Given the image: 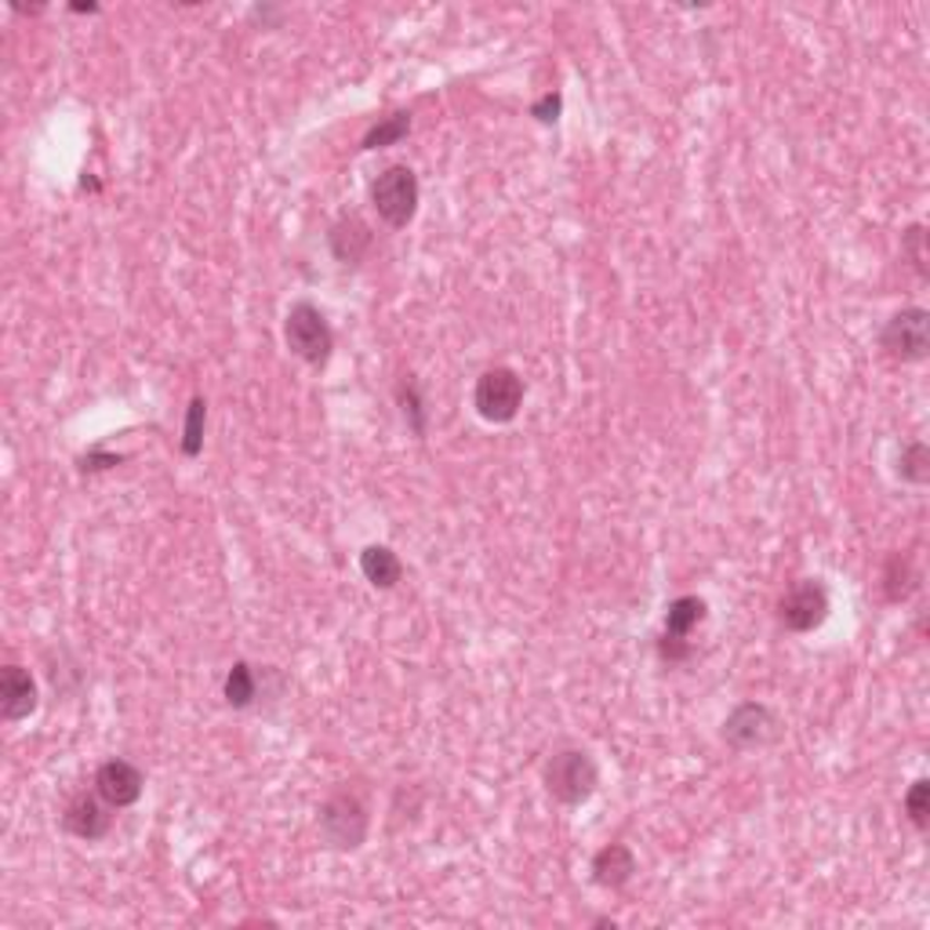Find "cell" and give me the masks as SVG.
<instances>
[{"mask_svg": "<svg viewBox=\"0 0 930 930\" xmlns=\"http://www.w3.org/2000/svg\"><path fill=\"white\" fill-rule=\"evenodd\" d=\"M70 11H77V15H95L98 4H70Z\"/></svg>", "mask_w": 930, "mask_h": 930, "instance_id": "obj_27", "label": "cell"}, {"mask_svg": "<svg viewBox=\"0 0 930 930\" xmlns=\"http://www.w3.org/2000/svg\"><path fill=\"white\" fill-rule=\"evenodd\" d=\"M418 200H422V189H418V175L407 164H390L371 183V208L379 211V219L390 230L411 225L418 214Z\"/></svg>", "mask_w": 930, "mask_h": 930, "instance_id": "obj_2", "label": "cell"}, {"mask_svg": "<svg viewBox=\"0 0 930 930\" xmlns=\"http://www.w3.org/2000/svg\"><path fill=\"white\" fill-rule=\"evenodd\" d=\"M902 258L916 269V277L927 280V225H909V230L902 233Z\"/></svg>", "mask_w": 930, "mask_h": 930, "instance_id": "obj_23", "label": "cell"}, {"mask_svg": "<svg viewBox=\"0 0 930 930\" xmlns=\"http://www.w3.org/2000/svg\"><path fill=\"white\" fill-rule=\"evenodd\" d=\"M542 781H546L549 797L563 803V807H582V803L593 800V792L600 789V767L589 748L567 745L546 759Z\"/></svg>", "mask_w": 930, "mask_h": 930, "instance_id": "obj_1", "label": "cell"}, {"mask_svg": "<svg viewBox=\"0 0 930 930\" xmlns=\"http://www.w3.org/2000/svg\"><path fill=\"white\" fill-rule=\"evenodd\" d=\"M62 829L84 839V844H95V839H106L113 829V807L98 792H77V797L62 807Z\"/></svg>", "mask_w": 930, "mask_h": 930, "instance_id": "obj_9", "label": "cell"}, {"mask_svg": "<svg viewBox=\"0 0 930 930\" xmlns=\"http://www.w3.org/2000/svg\"><path fill=\"white\" fill-rule=\"evenodd\" d=\"M690 654H695V648L687 643V637H669V632L658 637V658H662V662L679 665V662H687Z\"/></svg>", "mask_w": 930, "mask_h": 930, "instance_id": "obj_24", "label": "cell"}, {"mask_svg": "<svg viewBox=\"0 0 930 930\" xmlns=\"http://www.w3.org/2000/svg\"><path fill=\"white\" fill-rule=\"evenodd\" d=\"M374 244V233L371 225L360 219V214H342L332 230H327V247H332V255L338 258L342 266H360L364 263V255L371 252Z\"/></svg>", "mask_w": 930, "mask_h": 930, "instance_id": "obj_12", "label": "cell"}, {"mask_svg": "<svg viewBox=\"0 0 930 930\" xmlns=\"http://www.w3.org/2000/svg\"><path fill=\"white\" fill-rule=\"evenodd\" d=\"M916 589H920V571H916L912 557L909 553H894L887 567H883V596H887V604H905Z\"/></svg>", "mask_w": 930, "mask_h": 930, "instance_id": "obj_14", "label": "cell"}, {"mask_svg": "<svg viewBox=\"0 0 930 930\" xmlns=\"http://www.w3.org/2000/svg\"><path fill=\"white\" fill-rule=\"evenodd\" d=\"M524 396H527V385L524 379L513 371V368H491L476 379V390H473V407L484 422H495V426H505L513 422L524 407Z\"/></svg>", "mask_w": 930, "mask_h": 930, "instance_id": "obj_4", "label": "cell"}, {"mask_svg": "<svg viewBox=\"0 0 930 930\" xmlns=\"http://www.w3.org/2000/svg\"><path fill=\"white\" fill-rule=\"evenodd\" d=\"M560 109H563V95L560 92H546L535 102V106H531V117H535L538 124H553L560 117Z\"/></svg>", "mask_w": 930, "mask_h": 930, "instance_id": "obj_26", "label": "cell"}, {"mask_svg": "<svg viewBox=\"0 0 930 930\" xmlns=\"http://www.w3.org/2000/svg\"><path fill=\"white\" fill-rule=\"evenodd\" d=\"M316 825H321V836H324L327 847L357 850L368 839L371 818H368V807L360 797H353V792H335V797L324 800Z\"/></svg>", "mask_w": 930, "mask_h": 930, "instance_id": "obj_5", "label": "cell"}, {"mask_svg": "<svg viewBox=\"0 0 930 930\" xmlns=\"http://www.w3.org/2000/svg\"><path fill=\"white\" fill-rule=\"evenodd\" d=\"M898 476H902L905 484H912V487L930 484V447L923 444V440H912V444L902 447V455H898Z\"/></svg>", "mask_w": 930, "mask_h": 930, "instance_id": "obj_19", "label": "cell"}, {"mask_svg": "<svg viewBox=\"0 0 930 930\" xmlns=\"http://www.w3.org/2000/svg\"><path fill=\"white\" fill-rule=\"evenodd\" d=\"M593 883L604 891H621L626 883L637 876V855L629 844H607L593 855Z\"/></svg>", "mask_w": 930, "mask_h": 930, "instance_id": "obj_13", "label": "cell"}, {"mask_svg": "<svg viewBox=\"0 0 930 930\" xmlns=\"http://www.w3.org/2000/svg\"><path fill=\"white\" fill-rule=\"evenodd\" d=\"M396 404H400V415L407 418V429H411L415 437H426V400H422L418 382L400 379V385H396Z\"/></svg>", "mask_w": 930, "mask_h": 930, "instance_id": "obj_21", "label": "cell"}, {"mask_svg": "<svg viewBox=\"0 0 930 930\" xmlns=\"http://www.w3.org/2000/svg\"><path fill=\"white\" fill-rule=\"evenodd\" d=\"M204 429H208V400L193 396L186 407V426H183V455L197 458L204 451Z\"/></svg>", "mask_w": 930, "mask_h": 930, "instance_id": "obj_20", "label": "cell"}, {"mask_svg": "<svg viewBox=\"0 0 930 930\" xmlns=\"http://www.w3.org/2000/svg\"><path fill=\"white\" fill-rule=\"evenodd\" d=\"M283 338L288 349L310 368H324L335 353V332L327 324V316L316 310L313 302H294L283 321Z\"/></svg>", "mask_w": 930, "mask_h": 930, "instance_id": "obj_3", "label": "cell"}, {"mask_svg": "<svg viewBox=\"0 0 930 930\" xmlns=\"http://www.w3.org/2000/svg\"><path fill=\"white\" fill-rule=\"evenodd\" d=\"M905 814H909L916 833L930 829V781L927 778H916L909 792H905Z\"/></svg>", "mask_w": 930, "mask_h": 930, "instance_id": "obj_22", "label": "cell"}, {"mask_svg": "<svg viewBox=\"0 0 930 930\" xmlns=\"http://www.w3.org/2000/svg\"><path fill=\"white\" fill-rule=\"evenodd\" d=\"M781 717L764 701H742V706L731 709V717L723 720V742H728L734 753H753V748H767L781 739Z\"/></svg>", "mask_w": 930, "mask_h": 930, "instance_id": "obj_6", "label": "cell"}, {"mask_svg": "<svg viewBox=\"0 0 930 930\" xmlns=\"http://www.w3.org/2000/svg\"><path fill=\"white\" fill-rule=\"evenodd\" d=\"M829 611H833L829 589H825L818 578H800V582L778 600V621L789 632H814V629H822L825 618H829Z\"/></svg>", "mask_w": 930, "mask_h": 930, "instance_id": "obj_8", "label": "cell"}, {"mask_svg": "<svg viewBox=\"0 0 930 930\" xmlns=\"http://www.w3.org/2000/svg\"><path fill=\"white\" fill-rule=\"evenodd\" d=\"M407 135H411V113H404V109H396V113H390V117H382L379 124H371L368 128V135H364V142H360V150H385V146H396V142H404Z\"/></svg>", "mask_w": 930, "mask_h": 930, "instance_id": "obj_18", "label": "cell"}, {"mask_svg": "<svg viewBox=\"0 0 930 930\" xmlns=\"http://www.w3.org/2000/svg\"><path fill=\"white\" fill-rule=\"evenodd\" d=\"M37 679L30 676V669L15 662L0 669V717L8 723H19L37 712Z\"/></svg>", "mask_w": 930, "mask_h": 930, "instance_id": "obj_11", "label": "cell"}, {"mask_svg": "<svg viewBox=\"0 0 930 930\" xmlns=\"http://www.w3.org/2000/svg\"><path fill=\"white\" fill-rule=\"evenodd\" d=\"M225 706L230 709H252L258 695H263V684H258V669L247 662H233L230 673H225Z\"/></svg>", "mask_w": 930, "mask_h": 930, "instance_id": "obj_16", "label": "cell"}, {"mask_svg": "<svg viewBox=\"0 0 930 930\" xmlns=\"http://www.w3.org/2000/svg\"><path fill=\"white\" fill-rule=\"evenodd\" d=\"M120 462H124V455H117V451L92 447L88 455H81V469L84 473H106V469H117Z\"/></svg>", "mask_w": 930, "mask_h": 930, "instance_id": "obj_25", "label": "cell"}, {"mask_svg": "<svg viewBox=\"0 0 930 930\" xmlns=\"http://www.w3.org/2000/svg\"><path fill=\"white\" fill-rule=\"evenodd\" d=\"M142 789H146V775L131 764V759H120V756L106 759V764L95 770V792L109 803L113 811L139 803Z\"/></svg>", "mask_w": 930, "mask_h": 930, "instance_id": "obj_10", "label": "cell"}, {"mask_svg": "<svg viewBox=\"0 0 930 930\" xmlns=\"http://www.w3.org/2000/svg\"><path fill=\"white\" fill-rule=\"evenodd\" d=\"M706 621V600L701 596H676L665 607V632L669 637H690Z\"/></svg>", "mask_w": 930, "mask_h": 930, "instance_id": "obj_17", "label": "cell"}, {"mask_svg": "<svg viewBox=\"0 0 930 930\" xmlns=\"http://www.w3.org/2000/svg\"><path fill=\"white\" fill-rule=\"evenodd\" d=\"M360 571L374 589H396V582L404 578V563L390 546H368L360 553Z\"/></svg>", "mask_w": 930, "mask_h": 930, "instance_id": "obj_15", "label": "cell"}, {"mask_svg": "<svg viewBox=\"0 0 930 930\" xmlns=\"http://www.w3.org/2000/svg\"><path fill=\"white\" fill-rule=\"evenodd\" d=\"M880 346L883 353L902 360V364H920L930 353V313L923 305H905L883 324Z\"/></svg>", "mask_w": 930, "mask_h": 930, "instance_id": "obj_7", "label": "cell"}]
</instances>
